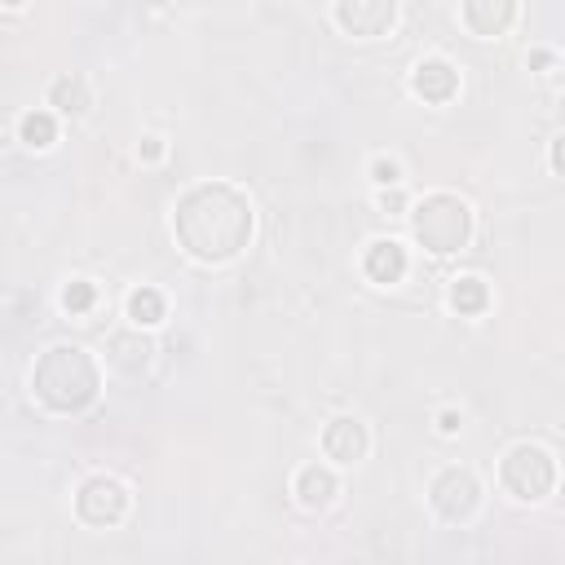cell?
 <instances>
[{"label": "cell", "instance_id": "cell-16", "mask_svg": "<svg viewBox=\"0 0 565 565\" xmlns=\"http://www.w3.org/2000/svg\"><path fill=\"white\" fill-rule=\"evenodd\" d=\"M18 132H22V141H26L31 150H44V146H53L57 124H53V115H49V110H26V115H22V124H18Z\"/></svg>", "mask_w": 565, "mask_h": 565}, {"label": "cell", "instance_id": "cell-13", "mask_svg": "<svg viewBox=\"0 0 565 565\" xmlns=\"http://www.w3.org/2000/svg\"><path fill=\"white\" fill-rule=\"evenodd\" d=\"M49 102L62 110V115H84L88 110V84L79 79V75H62V79H53V88H49Z\"/></svg>", "mask_w": 565, "mask_h": 565}, {"label": "cell", "instance_id": "cell-9", "mask_svg": "<svg viewBox=\"0 0 565 565\" xmlns=\"http://www.w3.org/2000/svg\"><path fill=\"white\" fill-rule=\"evenodd\" d=\"M411 88H415L424 102H450L455 88H459V71H455L446 57H424V62L411 71Z\"/></svg>", "mask_w": 565, "mask_h": 565}, {"label": "cell", "instance_id": "cell-4", "mask_svg": "<svg viewBox=\"0 0 565 565\" xmlns=\"http://www.w3.org/2000/svg\"><path fill=\"white\" fill-rule=\"evenodd\" d=\"M499 477H503V486H508L516 499H543V494L556 486V459H552L543 446L521 441V446H512V450L503 455Z\"/></svg>", "mask_w": 565, "mask_h": 565}, {"label": "cell", "instance_id": "cell-19", "mask_svg": "<svg viewBox=\"0 0 565 565\" xmlns=\"http://www.w3.org/2000/svg\"><path fill=\"white\" fill-rule=\"evenodd\" d=\"M371 177H375L380 185H397V163H393V159H375V163H371Z\"/></svg>", "mask_w": 565, "mask_h": 565}, {"label": "cell", "instance_id": "cell-1", "mask_svg": "<svg viewBox=\"0 0 565 565\" xmlns=\"http://www.w3.org/2000/svg\"><path fill=\"white\" fill-rule=\"evenodd\" d=\"M172 230H177V243L194 256V260H230L247 247L252 238V203L225 185V181H203L194 190H185L177 199V212H172Z\"/></svg>", "mask_w": 565, "mask_h": 565}, {"label": "cell", "instance_id": "cell-6", "mask_svg": "<svg viewBox=\"0 0 565 565\" xmlns=\"http://www.w3.org/2000/svg\"><path fill=\"white\" fill-rule=\"evenodd\" d=\"M124 508H128V490L115 477H106V472L102 477H88L79 486V494H75V512L88 525H115L124 516Z\"/></svg>", "mask_w": 565, "mask_h": 565}, {"label": "cell", "instance_id": "cell-10", "mask_svg": "<svg viewBox=\"0 0 565 565\" xmlns=\"http://www.w3.org/2000/svg\"><path fill=\"white\" fill-rule=\"evenodd\" d=\"M362 269H366L371 282H397V278L406 274V252H402V243L375 238V243L366 247V256H362Z\"/></svg>", "mask_w": 565, "mask_h": 565}, {"label": "cell", "instance_id": "cell-12", "mask_svg": "<svg viewBox=\"0 0 565 565\" xmlns=\"http://www.w3.org/2000/svg\"><path fill=\"white\" fill-rule=\"evenodd\" d=\"M335 472L331 468H322V463H305L300 472H296V499L305 503V508H327L331 499H335Z\"/></svg>", "mask_w": 565, "mask_h": 565}, {"label": "cell", "instance_id": "cell-2", "mask_svg": "<svg viewBox=\"0 0 565 565\" xmlns=\"http://www.w3.org/2000/svg\"><path fill=\"white\" fill-rule=\"evenodd\" d=\"M97 384H102L97 362H93V353L79 349V344H53V349H44L40 362H35V371H31L35 397H40L49 411H62V415L84 411V406L97 397Z\"/></svg>", "mask_w": 565, "mask_h": 565}, {"label": "cell", "instance_id": "cell-5", "mask_svg": "<svg viewBox=\"0 0 565 565\" xmlns=\"http://www.w3.org/2000/svg\"><path fill=\"white\" fill-rule=\"evenodd\" d=\"M428 503L446 521H468L477 512V503H481V486H477V477L468 468H441L433 477V486H428Z\"/></svg>", "mask_w": 565, "mask_h": 565}, {"label": "cell", "instance_id": "cell-18", "mask_svg": "<svg viewBox=\"0 0 565 565\" xmlns=\"http://www.w3.org/2000/svg\"><path fill=\"white\" fill-rule=\"evenodd\" d=\"M93 300H97L93 282H71V287L62 291V309H66V313H88V309H93Z\"/></svg>", "mask_w": 565, "mask_h": 565}, {"label": "cell", "instance_id": "cell-15", "mask_svg": "<svg viewBox=\"0 0 565 565\" xmlns=\"http://www.w3.org/2000/svg\"><path fill=\"white\" fill-rule=\"evenodd\" d=\"M450 305H455L459 313H481V309L490 305V291H486V282H481V278L463 274V278H455V282H450Z\"/></svg>", "mask_w": 565, "mask_h": 565}, {"label": "cell", "instance_id": "cell-7", "mask_svg": "<svg viewBox=\"0 0 565 565\" xmlns=\"http://www.w3.org/2000/svg\"><path fill=\"white\" fill-rule=\"evenodd\" d=\"M397 18L393 0H340L335 4V22L353 35H384Z\"/></svg>", "mask_w": 565, "mask_h": 565}, {"label": "cell", "instance_id": "cell-11", "mask_svg": "<svg viewBox=\"0 0 565 565\" xmlns=\"http://www.w3.org/2000/svg\"><path fill=\"white\" fill-rule=\"evenodd\" d=\"M512 18H516L512 0H468L463 4V22H468L472 35H499Z\"/></svg>", "mask_w": 565, "mask_h": 565}, {"label": "cell", "instance_id": "cell-8", "mask_svg": "<svg viewBox=\"0 0 565 565\" xmlns=\"http://www.w3.org/2000/svg\"><path fill=\"white\" fill-rule=\"evenodd\" d=\"M366 446H371L366 424H362V419H353V415H340V419H331V424L322 428V450H327V459L353 463V459H362V455H366Z\"/></svg>", "mask_w": 565, "mask_h": 565}, {"label": "cell", "instance_id": "cell-14", "mask_svg": "<svg viewBox=\"0 0 565 565\" xmlns=\"http://www.w3.org/2000/svg\"><path fill=\"white\" fill-rule=\"evenodd\" d=\"M150 340H141V335H115L110 340V362L119 366V371H141L146 362H150Z\"/></svg>", "mask_w": 565, "mask_h": 565}, {"label": "cell", "instance_id": "cell-3", "mask_svg": "<svg viewBox=\"0 0 565 565\" xmlns=\"http://www.w3.org/2000/svg\"><path fill=\"white\" fill-rule=\"evenodd\" d=\"M411 234L419 247L446 256L472 238V212L459 194H428L411 207Z\"/></svg>", "mask_w": 565, "mask_h": 565}, {"label": "cell", "instance_id": "cell-21", "mask_svg": "<svg viewBox=\"0 0 565 565\" xmlns=\"http://www.w3.org/2000/svg\"><path fill=\"white\" fill-rule=\"evenodd\" d=\"M437 428H441V433H459V415H455V411H441Z\"/></svg>", "mask_w": 565, "mask_h": 565}, {"label": "cell", "instance_id": "cell-17", "mask_svg": "<svg viewBox=\"0 0 565 565\" xmlns=\"http://www.w3.org/2000/svg\"><path fill=\"white\" fill-rule=\"evenodd\" d=\"M128 318H132L137 327H154V322H163V296H159L154 287H137V291L128 296Z\"/></svg>", "mask_w": 565, "mask_h": 565}, {"label": "cell", "instance_id": "cell-20", "mask_svg": "<svg viewBox=\"0 0 565 565\" xmlns=\"http://www.w3.org/2000/svg\"><path fill=\"white\" fill-rule=\"evenodd\" d=\"M141 154H146V159H159V154H163V141H159V137H146V141H141Z\"/></svg>", "mask_w": 565, "mask_h": 565}]
</instances>
